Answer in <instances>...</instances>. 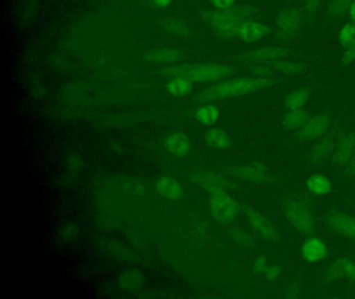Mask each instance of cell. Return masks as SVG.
<instances>
[{
  "instance_id": "d6a6232c",
  "label": "cell",
  "mask_w": 355,
  "mask_h": 299,
  "mask_svg": "<svg viewBox=\"0 0 355 299\" xmlns=\"http://www.w3.org/2000/svg\"><path fill=\"white\" fill-rule=\"evenodd\" d=\"M230 236L239 244L244 245V246H249L254 243V237L249 233L245 232L242 228H234L230 230Z\"/></svg>"
},
{
  "instance_id": "5bb4252c",
  "label": "cell",
  "mask_w": 355,
  "mask_h": 299,
  "mask_svg": "<svg viewBox=\"0 0 355 299\" xmlns=\"http://www.w3.org/2000/svg\"><path fill=\"white\" fill-rule=\"evenodd\" d=\"M338 133H340V130L338 128L334 129L315 145L313 151L309 155V161L311 163H319L326 159L332 152H334L338 137H340Z\"/></svg>"
},
{
  "instance_id": "ab89813d",
  "label": "cell",
  "mask_w": 355,
  "mask_h": 299,
  "mask_svg": "<svg viewBox=\"0 0 355 299\" xmlns=\"http://www.w3.org/2000/svg\"><path fill=\"white\" fill-rule=\"evenodd\" d=\"M255 269L259 272H267L268 268L266 267V257H261L255 261Z\"/></svg>"
},
{
  "instance_id": "cb8c5ba5",
  "label": "cell",
  "mask_w": 355,
  "mask_h": 299,
  "mask_svg": "<svg viewBox=\"0 0 355 299\" xmlns=\"http://www.w3.org/2000/svg\"><path fill=\"white\" fill-rule=\"evenodd\" d=\"M144 278L142 273L137 271V270H128L124 272L119 278V284L122 289L128 291L138 290L143 286Z\"/></svg>"
},
{
  "instance_id": "277c9868",
  "label": "cell",
  "mask_w": 355,
  "mask_h": 299,
  "mask_svg": "<svg viewBox=\"0 0 355 299\" xmlns=\"http://www.w3.org/2000/svg\"><path fill=\"white\" fill-rule=\"evenodd\" d=\"M307 21L303 6H291L278 12L274 26V39L279 44L292 43L300 35Z\"/></svg>"
},
{
  "instance_id": "ac0fdd59",
  "label": "cell",
  "mask_w": 355,
  "mask_h": 299,
  "mask_svg": "<svg viewBox=\"0 0 355 299\" xmlns=\"http://www.w3.org/2000/svg\"><path fill=\"white\" fill-rule=\"evenodd\" d=\"M354 0H330L326 8L325 18L328 23L342 20L350 10Z\"/></svg>"
},
{
  "instance_id": "836d02e7",
  "label": "cell",
  "mask_w": 355,
  "mask_h": 299,
  "mask_svg": "<svg viewBox=\"0 0 355 299\" xmlns=\"http://www.w3.org/2000/svg\"><path fill=\"white\" fill-rule=\"evenodd\" d=\"M249 72L257 75V77H263V78H274V75L276 74L275 71L267 64H251L249 66Z\"/></svg>"
},
{
  "instance_id": "4fadbf2b",
  "label": "cell",
  "mask_w": 355,
  "mask_h": 299,
  "mask_svg": "<svg viewBox=\"0 0 355 299\" xmlns=\"http://www.w3.org/2000/svg\"><path fill=\"white\" fill-rule=\"evenodd\" d=\"M272 28L265 23L249 20L243 23L239 29L238 39L247 44L255 43L271 35Z\"/></svg>"
},
{
  "instance_id": "d590c367",
  "label": "cell",
  "mask_w": 355,
  "mask_h": 299,
  "mask_svg": "<svg viewBox=\"0 0 355 299\" xmlns=\"http://www.w3.org/2000/svg\"><path fill=\"white\" fill-rule=\"evenodd\" d=\"M66 163H67L68 168L71 170L72 172H78V170H82L83 166H84V162L76 154L68 155V157L66 158Z\"/></svg>"
},
{
  "instance_id": "ffe728a7",
  "label": "cell",
  "mask_w": 355,
  "mask_h": 299,
  "mask_svg": "<svg viewBox=\"0 0 355 299\" xmlns=\"http://www.w3.org/2000/svg\"><path fill=\"white\" fill-rule=\"evenodd\" d=\"M166 147L173 155L184 156L190 151V139L184 133H173L166 139Z\"/></svg>"
},
{
  "instance_id": "74e56055",
  "label": "cell",
  "mask_w": 355,
  "mask_h": 299,
  "mask_svg": "<svg viewBox=\"0 0 355 299\" xmlns=\"http://www.w3.org/2000/svg\"><path fill=\"white\" fill-rule=\"evenodd\" d=\"M352 62H355V47L345 49L342 56L343 66H347V64H352Z\"/></svg>"
},
{
  "instance_id": "b9f144b4",
  "label": "cell",
  "mask_w": 355,
  "mask_h": 299,
  "mask_svg": "<svg viewBox=\"0 0 355 299\" xmlns=\"http://www.w3.org/2000/svg\"><path fill=\"white\" fill-rule=\"evenodd\" d=\"M280 268H278L277 266H273V267L268 268L267 273H268V278L269 280H273V278H275L276 276L278 275V273H279Z\"/></svg>"
},
{
  "instance_id": "52a82bcc",
  "label": "cell",
  "mask_w": 355,
  "mask_h": 299,
  "mask_svg": "<svg viewBox=\"0 0 355 299\" xmlns=\"http://www.w3.org/2000/svg\"><path fill=\"white\" fill-rule=\"evenodd\" d=\"M213 217L221 224H230L236 218L240 205L226 192L214 193L209 201Z\"/></svg>"
},
{
  "instance_id": "f546056e",
  "label": "cell",
  "mask_w": 355,
  "mask_h": 299,
  "mask_svg": "<svg viewBox=\"0 0 355 299\" xmlns=\"http://www.w3.org/2000/svg\"><path fill=\"white\" fill-rule=\"evenodd\" d=\"M338 42L340 45L348 49V48L355 47V23H347L346 25L340 28V35H338Z\"/></svg>"
},
{
  "instance_id": "4316f807",
  "label": "cell",
  "mask_w": 355,
  "mask_h": 299,
  "mask_svg": "<svg viewBox=\"0 0 355 299\" xmlns=\"http://www.w3.org/2000/svg\"><path fill=\"white\" fill-rule=\"evenodd\" d=\"M220 111L217 106L211 105V104H207L199 108L196 111V118L199 123H201L205 126H211L215 124L219 118Z\"/></svg>"
},
{
  "instance_id": "8fae6325",
  "label": "cell",
  "mask_w": 355,
  "mask_h": 299,
  "mask_svg": "<svg viewBox=\"0 0 355 299\" xmlns=\"http://www.w3.org/2000/svg\"><path fill=\"white\" fill-rule=\"evenodd\" d=\"M193 180L200 185L205 190L214 193L226 192L230 188H234V185L232 181L224 178L221 174H214L211 172H198L193 176Z\"/></svg>"
},
{
  "instance_id": "8992f818",
  "label": "cell",
  "mask_w": 355,
  "mask_h": 299,
  "mask_svg": "<svg viewBox=\"0 0 355 299\" xmlns=\"http://www.w3.org/2000/svg\"><path fill=\"white\" fill-rule=\"evenodd\" d=\"M226 174H232L236 178L249 182L257 183V184H275L276 179L269 168L261 162H252L245 165L230 166L225 168Z\"/></svg>"
},
{
  "instance_id": "ba28073f",
  "label": "cell",
  "mask_w": 355,
  "mask_h": 299,
  "mask_svg": "<svg viewBox=\"0 0 355 299\" xmlns=\"http://www.w3.org/2000/svg\"><path fill=\"white\" fill-rule=\"evenodd\" d=\"M292 55V50L280 46H266L236 55V60L246 64H267L276 60L288 58Z\"/></svg>"
},
{
  "instance_id": "9a60e30c",
  "label": "cell",
  "mask_w": 355,
  "mask_h": 299,
  "mask_svg": "<svg viewBox=\"0 0 355 299\" xmlns=\"http://www.w3.org/2000/svg\"><path fill=\"white\" fill-rule=\"evenodd\" d=\"M354 152L355 133L351 132L340 135L334 155H332V161L334 163L340 164V165H345V164L349 163Z\"/></svg>"
},
{
  "instance_id": "484cf974",
  "label": "cell",
  "mask_w": 355,
  "mask_h": 299,
  "mask_svg": "<svg viewBox=\"0 0 355 299\" xmlns=\"http://www.w3.org/2000/svg\"><path fill=\"white\" fill-rule=\"evenodd\" d=\"M306 187L315 194H325L331 190V182L323 174H315L306 181Z\"/></svg>"
},
{
  "instance_id": "3957f363",
  "label": "cell",
  "mask_w": 355,
  "mask_h": 299,
  "mask_svg": "<svg viewBox=\"0 0 355 299\" xmlns=\"http://www.w3.org/2000/svg\"><path fill=\"white\" fill-rule=\"evenodd\" d=\"M236 72L234 66L221 64H186L168 66L161 71L166 78H182L191 82H215Z\"/></svg>"
},
{
  "instance_id": "8d00e7d4",
  "label": "cell",
  "mask_w": 355,
  "mask_h": 299,
  "mask_svg": "<svg viewBox=\"0 0 355 299\" xmlns=\"http://www.w3.org/2000/svg\"><path fill=\"white\" fill-rule=\"evenodd\" d=\"M37 8H38V1H37V0H30V1L26 3L24 14H22L21 16V18L24 20V23L32 20L33 17L35 16V12H36Z\"/></svg>"
},
{
  "instance_id": "1f68e13d",
  "label": "cell",
  "mask_w": 355,
  "mask_h": 299,
  "mask_svg": "<svg viewBox=\"0 0 355 299\" xmlns=\"http://www.w3.org/2000/svg\"><path fill=\"white\" fill-rule=\"evenodd\" d=\"M322 2L323 0H303V10L306 15L307 22L309 24L315 21V16L321 8Z\"/></svg>"
},
{
  "instance_id": "60d3db41",
  "label": "cell",
  "mask_w": 355,
  "mask_h": 299,
  "mask_svg": "<svg viewBox=\"0 0 355 299\" xmlns=\"http://www.w3.org/2000/svg\"><path fill=\"white\" fill-rule=\"evenodd\" d=\"M346 176H355V152L353 154L352 158H351L350 161H349L348 167H347Z\"/></svg>"
},
{
  "instance_id": "2e32d148",
  "label": "cell",
  "mask_w": 355,
  "mask_h": 299,
  "mask_svg": "<svg viewBox=\"0 0 355 299\" xmlns=\"http://www.w3.org/2000/svg\"><path fill=\"white\" fill-rule=\"evenodd\" d=\"M302 257L309 262H318L325 259L328 255L327 247L321 239L311 237L303 243L301 247Z\"/></svg>"
},
{
  "instance_id": "5b68a950",
  "label": "cell",
  "mask_w": 355,
  "mask_h": 299,
  "mask_svg": "<svg viewBox=\"0 0 355 299\" xmlns=\"http://www.w3.org/2000/svg\"><path fill=\"white\" fill-rule=\"evenodd\" d=\"M282 208L286 219L299 232L304 235H311L315 232V218L301 199L288 197L282 203Z\"/></svg>"
},
{
  "instance_id": "e0dca14e",
  "label": "cell",
  "mask_w": 355,
  "mask_h": 299,
  "mask_svg": "<svg viewBox=\"0 0 355 299\" xmlns=\"http://www.w3.org/2000/svg\"><path fill=\"white\" fill-rule=\"evenodd\" d=\"M155 186H157V192L168 199H178L184 194V190L180 183L170 176H161L157 179Z\"/></svg>"
},
{
  "instance_id": "e575fe53",
  "label": "cell",
  "mask_w": 355,
  "mask_h": 299,
  "mask_svg": "<svg viewBox=\"0 0 355 299\" xmlns=\"http://www.w3.org/2000/svg\"><path fill=\"white\" fill-rule=\"evenodd\" d=\"M78 232V226L76 224H66L60 230L59 236L64 242H71L76 238Z\"/></svg>"
},
{
  "instance_id": "7402d4cb",
  "label": "cell",
  "mask_w": 355,
  "mask_h": 299,
  "mask_svg": "<svg viewBox=\"0 0 355 299\" xmlns=\"http://www.w3.org/2000/svg\"><path fill=\"white\" fill-rule=\"evenodd\" d=\"M267 64L271 66L275 71V73L290 75V76L301 74L306 69V64H303V62H293V60H288L286 58L273 60V62H267Z\"/></svg>"
},
{
  "instance_id": "7c38bea8",
  "label": "cell",
  "mask_w": 355,
  "mask_h": 299,
  "mask_svg": "<svg viewBox=\"0 0 355 299\" xmlns=\"http://www.w3.org/2000/svg\"><path fill=\"white\" fill-rule=\"evenodd\" d=\"M327 224L332 230L345 238L355 241V218L332 210L327 214Z\"/></svg>"
},
{
  "instance_id": "9c48e42d",
  "label": "cell",
  "mask_w": 355,
  "mask_h": 299,
  "mask_svg": "<svg viewBox=\"0 0 355 299\" xmlns=\"http://www.w3.org/2000/svg\"><path fill=\"white\" fill-rule=\"evenodd\" d=\"M331 116L329 114H320L307 120L304 126L299 129L297 138L300 141H311L322 136L329 128Z\"/></svg>"
},
{
  "instance_id": "f1b7e54d",
  "label": "cell",
  "mask_w": 355,
  "mask_h": 299,
  "mask_svg": "<svg viewBox=\"0 0 355 299\" xmlns=\"http://www.w3.org/2000/svg\"><path fill=\"white\" fill-rule=\"evenodd\" d=\"M166 89L170 95L174 96V97H182V96L188 95L190 93L192 84H191V81L186 80V79L175 78L170 80Z\"/></svg>"
},
{
  "instance_id": "44dd1931",
  "label": "cell",
  "mask_w": 355,
  "mask_h": 299,
  "mask_svg": "<svg viewBox=\"0 0 355 299\" xmlns=\"http://www.w3.org/2000/svg\"><path fill=\"white\" fill-rule=\"evenodd\" d=\"M311 95V89L309 87H299L291 91L284 98V107L288 110L299 109L302 108L309 101Z\"/></svg>"
},
{
  "instance_id": "7bdbcfd3",
  "label": "cell",
  "mask_w": 355,
  "mask_h": 299,
  "mask_svg": "<svg viewBox=\"0 0 355 299\" xmlns=\"http://www.w3.org/2000/svg\"><path fill=\"white\" fill-rule=\"evenodd\" d=\"M151 2L157 8H166L171 3V0H151Z\"/></svg>"
},
{
  "instance_id": "4dcf8cb0",
  "label": "cell",
  "mask_w": 355,
  "mask_h": 299,
  "mask_svg": "<svg viewBox=\"0 0 355 299\" xmlns=\"http://www.w3.org/2000/svg\"><path fill=\"white\" fill-rule=\"evenodd\" d=\"M165 28L168 33L176 35V37H188L190 35L189 27L182 21L178 20V19L166 21Z\"/></svg>"
},
{
  "instance_id": "d4e9b609",
  "label": "cell",
  "mask_w": 355,
  "mask_h": 299,
  "mask_svg": "<svg viewBox=\"0 0 355 299\" xmlns=\"http://www.w3.org/2000/svg\"><path fill=\"white\" fill-rule=\"evenodd\" d=\"M205 141L207 145L216 149L225 150L230 147V139L225 131L221 129H211L205 134Z\"/></svg>"
},
{
  "instance_id": "ee69618b",
  "label": "cell",
  "mask_w": 355,
  "mask_h": 299,
  "mask_svg": "<svg viewBox=\"0 0 355 299\" xmlns=\"http://www.w3.org/2000/svg\"><path fill=\"white\" fill-rule=\"evenodd\" d=\"M349 17H350L351 21L355 23V0L351 6L350 10L348 12Z\"/></svg>"
},
{
  "instance_id": "83f0119b",
  "label": "cell",
  "mask_w": 355,
  "mask_h": 299,
  "mask_svg": "<svg viewBox=\"0 0 355 299\" xmlns=\"http://www.w3.org/2000/svg\"><path fill=\"white\" fill-rule=\"evenodd\" d=\"M349 260L338 259L334 261L328 268L325 273L326 282H332V280H340V278H346L347 270H348Z\"/></svg>"
},
{
  "instance_id": "30bf717a",
  "label": "cell",
  "mask_w": 355,
  "mask_h": 299,
  "mask_svg": "<svg viewBox=\"0 0 355 299\" xmlns=\"http://www.w3.org/2000/svg\"><path fill=\"white\" fill-rule=\"evenodd\" d=\"M243 210L246 214L249 226L254 232L263 236V238L268 239V240H277L278 237H279L278 230H276L275 226L266 216H263L259 212L255 211V210L250 209V208L244 207Z\"/></svg>"
},
{
  "instance_id": "d6986e66",
  "label": "cell",
  "mask_w": 355,
  "mask_h": 299,
  "mask_svg": "<svg viewBox=\"0 0 355 299\" xmlns=\"http://www.w3.org/2000/svg\"><path fill=\"white\" fill-rule=\"evenodd\" d=\"M184 56V54L180 50L161 48V49H153L147 52L145 54V60L148 62H159V64H172L182 60Z\"/></svg>"
},
{
  "instance_id": "f35d334b",
  "label": "cell",
  "mask_w": 355,
  "mask_h": 299,
  "mask_svg": "<svg viewBox=\"0 0 355 299\" xmlns=\"http://www.w3.org/2000/svg\"><path fill=\"white\" fill-rule=\"evenodd\" d=\"M216 10H225L234 6L236 0H209Z\"/></svg>"
},
{
  "instance_id": "603a6c76",
  "label": "cell",
  "mask_w": 355,
  "mask_h": 299,
  "mask_svg": "<svg viewBox=\"0 0 355 299\" xmlns=\"http://www.w3.org/2000/svg\"><path fill=\"white\" fill-rule=\"evenodd\" d=\"M311 118L307 110L299 108V109L288 110V114H284L282 124L288 129H300L306 124Z\"/></svg>"
},
{
  "instance_id": "7a4b0ae2",
  "label": "cell",
  "mask_w": 355,
  "mask_h": 299,
  "mask_svg": "<svg viewBox=\"0 0 355 299\" xmlns=\"http://www.w3.org/2000/svg\"><path fill=\"white\" fill-rule=\"evenodd\" d=\"M280 83L279 79L263 78V77H238L216 83L197 93L195 102L207 103L216 100L240 97L261 89H269Z\"/></svg>"
},
{
  "instance_id": "6da1fadb",
  "label": "cell",
  "mask_w": 355,
  "mask_h": 299,
  "mask_svg": "<svg viewBox=\"0 0 355 299\" xmlns=\"http://www.w3.org/2000/svg\"><path fill=\"white\" fill-rule=\"evenodd\" d=\"M200 15L219 39L230 41L238 37L243 23L259 18V10L249 4H239L225 10H203Z\"/></svg>"
}]
</instances>
